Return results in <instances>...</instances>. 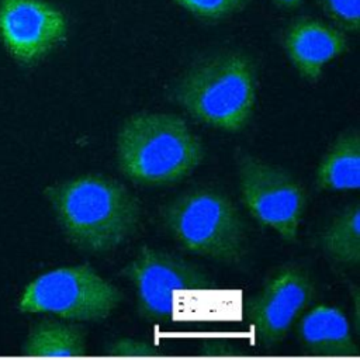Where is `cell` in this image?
I'll use <instances>...</instances> for the list:
<instances>
[{"label": "cell", "mask_w": 360, "mask_h": 360, "mask_svg": "<svg viewBox=\"0 0 360 360\" xmlns=\"http://www.w3.org/2000/svg\"><path fill=\"white\" fill-rule=\"evenodd\" d=\"M121 274L135 288L139 316L153 323L173 318L176 291L215 288L212 280L197 266L149 246H142Z\"/></svg>", "instance_id": "7"}, {"label": "cell", "mask_w": 360, "mask_h": 360, "mask_svg": "<svg viewBox=\"0 0 360 360\" xmlns=\"http://www.w3.org/2000/svg\"><path fill=\"white\" fill-rule=\"evenodd\" d=\"M314 284L298 264L274 270L245 304V316L264 346L280 343L314 298Z\"/></svg>", "instance_id": "8"}, {"label": "cell", "mask_w": 360, "mask_h": 360, "mask_svg": "<svg viewBox=\"0 0 360 360\" xmlns=\"http://www.w3.org/2000/svg\"><path fill=\"white\" fill-rule=\"evenodd\" d=\"M122 301L121 291L87 264L66 266L34 278L24 290L22 312H46L70 321H103Z\"/></svg>", "instance_id": "5"}, {"label": "cell", "mask_w": 360, "mask_h": 360, "mask_svg": "<svg viewBox=\"0 0 360 360\" xmlns=\"http://www.w3.org/2000/svg\"><path fill=\"white\" fill-rule=\"evenodd\" d=\"M323 252L336 263L356 266L360 262V204L343 207L328 222L319 238Z\"/></svg>", "instance_id": "14"}, {"label": "cell", "mask_w": 360, "mask_h": 360, "mask_svg": "<svg viewBox=\"0 0 360 360\" xmlns=\"http://www.w3.org/2000/svg\"><path fill=\"white\" fill-rule=\"evenodd\" d=\"M174 101L197 121L226 132L248 127L256 101V72L238 52L219 53L194 65L176 84Z\"/></svg>", "instance_id": "3"}, {"label": "cell", "mask_w": 360, "mask_h": 360, "mask_svg": "<svg viewBox=\"0 0 360 360\" xmlns=\"http://www.w3.org/2000/svg\"><path fill=\"white\" fill-rule=\"evenodd\" d=\"M321 190L347 191L360 187V134L347 129L322 156L315 174Z\"/></svg>", "instance_id": "12"}, {"label": "cell", "mask_w": 360, "mask_h": 360, "mask_svg": "<svg viewBox=\"0 0 360 360\" xmlns=\"http://www.w3.org/2000/svg\"><path fill=\"white\" fill-rule=\"evenodd\" d=\"M250 0H176L193 15L204 20H221L240 11Z\"/></svg>", "instance_id": "15"}, {"label": "cell", "mask_w": 360, "mask_h": 360, "mask_svg": "<svg viewBox=\"0 0 360 360\" xmlns=\"http://www.w3.org/2000/svg\"><path fill=\"white\" fill-rule=\"evenodd\" d=\"M105 353L117 357H158L166 354L162 347L136 338H118L105 346Z\"/></svg>", "instance_id": "17"}, {"label": "cell", "mask_w": 360, "mask_h": 360, "mask_svg": "<svg viewBox=\"0 0 360 360\" xmlns=\"http://www.w3.org/2000/svg\"><path fill=\"white\" fill-rule=\"evenodd\" d=\"M276 4H278L280 7H297L302 0H273Z\"/></svg>", "instance_id": "19"}, {"label": "cell", "mask_w": 360, "mask_h": 360, "mask_svg": "<svg viewBox=\"0 0 360 360\" xmlns=\"http://www.w3.org/2000/svg\"><path fill=\"white\" fill-rule=\"evenodd\" d=\"M24 353L37 357H80L86 354L84 332L69 323L45 319L30 332Z\"/></svg>", "instance_id": "13"}, {"label": "cell", "mask_w": 360, "mask_h": 360, "mask_svg": "<svg viewBox=\"0 0 360 360\" xmlns=\"http://www.w3.org/2000/svg\"><path fill=\"white\" fill-rule=\"evenodd\" d=\"M297 335L301 345L321 356H357L359 349L352 338L350 323L345 312L328 304L305 309L298 318Z\"/></svg>", "instance_id": "11"}, {"label": "cell", "mask_w": 360, "mask_h": 360, "mask_svg": "<svg viewBox=\"0 0 360 360\" xmlns=\"http://www.w3.org/2000/svg\"><path fill=\"white\" fill-rule=\"evenodd\" d=\"M172 238L187 252L221 263H238L245 252L243 221L219 190L200 187L173 198L162 211Z\"/></svg>", "instance_id": "4"}, {"label": "cell", "mask_w": 360, "mask_h": 360, "mask_svg": "<svg viewBox=\"0 0 360 360\" xmlns=\"http://www.w3.org/2000/svg\"><path fill=\"white\" fill-rule=\"evenodd\" d=\"M238 183L250 217L284 240L294 242L307 204L301 181L281 166L242 153L238 156Z\"/></svg>", "instance_id": "6"}, {"label": "cell", "mask_w": 360, "mask_h": 360, "mask_svg": "<svg viewBox=\"0 0 360 360\" xmlns=\"http://www.w3.org/2000/svg\"><path fill=\"white\" fill-rule=\"evenodd\" d=\"M63 14L42 0H0V39L21 62H34L66 37Z\"/></svg>", "instance_id": "9"}, {"label": "cell", "mask_w": 360, "mask_h": 360, "mask_svg": "<svg viewBox=\"0 0 360 360\" xmlns=\"http://www.w3.org/2000/svg\"><path fill=\"white\" fill-rule=\"evenodd\" d=\"M115 153L120 170L131 181L169 186L194 172L204 159V145L180 115L138 112L121 125Z\"/></svg>", "instance_id": "2"}, {"label": "cell", "mask_w": 360, "mask_h": 360, "mask_svg": "<svg viewBox=\"0 0 360 360\" xmlns=\"http://www.w3.org/2000/svg\"><path fill=\"white\" fill-rule=\"evenodd\" d=\"M198 353L202 356H240L243 354L240 349L224 339H210L201 343Z\"/></svg>", "instance_id": "18"}, {"label": "cell", "mask_w": 360, "mask_h": 360, "mask_svg": "<svg viewBox=\"0 0 360 360\" xmlns=\"http://www.w3.org/2000/svg\"><path fill=\"white\" fill-rule=\"evenodd\" d=\"M325 14L340 28L356 32L360 25V0H318Z\"/></svg>", "instance_id": "16"}, {"label": "cell", "mask_w": 360, "mask_h": 360, "mask_svg": "<svg viewBox=\"0 0 360 360\" xmlns=\"http://www.w3.org/2000/svg\"><path fill=\"white\" fill-rule=\"evenodd\" d=\"M66 238L77 248L110 252L136 231L138 198L121 181L98 173L82 174L45 188Z\"/></svg>", "instance_id": "1"}, {"label": "cell", "mask_w": 360, "mask_h": 360, "mask_svg": "<svg viewBox=\"0 0 360 360\" xmlns=\"http://www.w3.org/2000/svg\"><path fill=\"white\" fill-rule=\"evenodd\" d=\"M284 49L300 73L308 82H318L323 68L347 49L346 35L321 20L300 17L284 32Z\"/></svg>", "instance_id": "10"}]
</instances>
